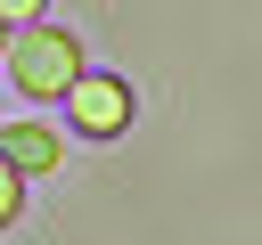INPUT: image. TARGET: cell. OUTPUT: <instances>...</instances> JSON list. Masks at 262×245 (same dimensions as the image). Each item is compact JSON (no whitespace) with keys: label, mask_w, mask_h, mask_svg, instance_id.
<instances>
[{"label":"cell","mask_w":262,"mask_h":245,"mask_svg":"<svg viewBox=\"0 0 262 245\" xmlns=\"http://www.w3.org/2000/svg\"><path fill=\"white\" fill-rule=\"evenodd\" d=\"M41 16V0H0V24H33Z\"/></svg>","instance_id":"cell-5"},{"label":"cell","mask_w":262,"mask_h":245,"mask_svg":"<svg viewBox=\"0 0 262 245\" xmlns=\"http://www.w3.org/2000/svg\"><path fill=\"white\" fill-rule=\"evenodd\" d=\"M0 33H8V24H0Z\"/></svg>","instance_id":"cell-6"},{"label":"cell","mask_w":262,"mask_h":245,"mask_svg":"<svg viewBox=\"0 0 262 245\" xmlns=\"http://www.w3.org/2000/svg\"><path fill=\"white\" fill-rule=\"evenodd\" d=\"M25 212V180H16V163H0V229Z\"/></svg>","instance_id":"cell-4"},{"label":"cell","mask_w":262,"mask_h":245,"mask_svg":"<svg viewBox=\"0 0 262 245\" xmlns=\"http://www.w3.org/2000/svg\"><path fill=\"white\" fill-rule=\"evenodd\" d=\"M8 74H16V90L25 98H66V82L82 74V41L74 33H49L41 16L8 41Z\"/></svg>","instance_id":"cell-1"},{"label":"cell","mask_w":262,"mask_h":245,"mask_svg":"<svg viewBox=\"0 0 262 245\" xmlns=\"http://www.w3.org/2000/svg\"><path fill=\"white\" fill-rule=\"evenodd\" d=\"M0 163H16V180L57 172V163H66V139H57L49 122H8V131H0Z\"/></svg>","instance_id":"cell-3"},{"label":"cell","mask_w":262,"mask_h":245,"mask_svg":"<svg viewBox=\"0 0 262 245\" xmlns=\"http://www.w3.org/2000/svg\"><path fill=\"white\" fill-rule=\"evenodd\" d=\"M66 122H74L82 139L131 131V82H115V74H74V82H66Z\"/></svg>","instance_id":"cell-2"}]
</instances>
